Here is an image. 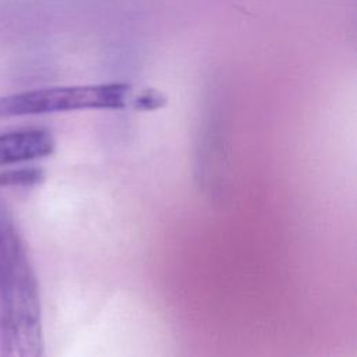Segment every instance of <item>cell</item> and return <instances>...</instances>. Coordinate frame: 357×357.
Returning <instances> with one entry per match:
<instances>
[{
	"label": "cell",
	"instance_id": "cell-1",
	"mask_svg": "<svg viewBox=\"0 0 357 357\" xmlns=\"http://www.w3.org/2000/svg\"><path fill=\"white\" fill-rule=\"evenodd\" d=\"M132 99L131 86L123 82L40 88L0 98V117L81 109H123L132 105Z\"/></svg>",
	"mask_w": 357,
	"mask_h": 357
},
{
	"label": "cell",
	"instance_id": "cell-4",
	"mask_svg": "<svg viewBox=\"0 0 357 357\" xmlns=\"http://www.w3.org/2000/svg\"><path fill=\"white\" fill-rule=\"evenodd\" d=\"M165 100H166L165 96L158 91L146 89L139 92L132 99V106L135 109H156V107H160L165 103Z\"/></svg>",
	"mask_w": 357,
	"mask_h": 357
},
{
	"label": "cell",
	"instance_id": "cell-3",
	"mask_svg": "<svg viewBox=\"0 0 357 357\" xmlns=\"http://www.w3.org/2000/svg\"><path fill=\"white\" fill-rule=\"evenodd\" d=\"M43 178V173L39 169H14L0 173V187L4 185H29L36 184Z\"/></svg>",
	"mask_w": 357,
	"mask_h": 357
},
{
	"label": "cell",
	"instance_id": "cell-2",
	"mask_svg": "<svg viewBox=\"0 0 357 357\" xmlns=\"http://www.w3.org/2000/svg\"><path fill=\"white\" fill-rule=\"evenodd\" d=\"M56 141L46 130H20L0 134V166L46 158Z\"/></svg>",
	"mask_w": 357,
	"mask_h": 357
}]
</instances>
